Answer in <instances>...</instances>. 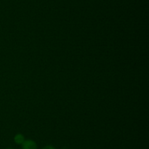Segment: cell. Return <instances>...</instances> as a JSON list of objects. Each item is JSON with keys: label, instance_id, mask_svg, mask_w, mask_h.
I'll return each instance as SVG.
<instances>
[{"label": "cell", "instance_id": "4", "mask_svg": "<svg viewBox=\"0 0 149 149\" xmlns=\"http://www.w3.org/2000/svg\"><path fill=\"white\" fill-rule=\"evenodd\" d=\"M7 149H12V148H7Z\"/></svg>", "mask_w": 149, "mask_h": 149}, {"label": "cell", "instance_id": "3", "mask_svg": "<svg viewBox=\"0 0 149 149\" xmlns=\"http://www.w3.org/2000/svg\"><path fill=\"white\" fill-rule=\"evenodd\" d=\"M42 149H55V148L52 147V145H47L45 147H44Z\"/></svg>", "mask_w": 149, "mask_h": 149}, {"label": "cell", "instance_id": "1", "mask_svg": "<svg viewBox=\"0 0 149 149\" xmlns=\"http://www.w3.org/2000/svg\"><path fill=\"white\" fill-rule=\"evenodd\" d=\"M22 145H23V149H37L36 143L33 140H25Z\"/></svg>", "mask_w": 149, "mask_h": 149}, {"label": "cell", "instance_id": "2", "mask_svg": "<svg viewBox=\"0 0 149 149\" xmlns=\"http://www.w3.org/2000/svg\"><path fill=\"white\" fill-rule=\"evenodd\" d=\"M14 140L17 144H23V142L25 141L24 136L21 134H17L15 136Z\"/></svg>", "mask_w": 149, "mask_h": 149}]
</instances>
